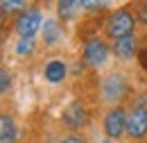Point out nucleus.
Returning a JSON list of instances; mask_svg holds the SVG:
<instances>
[{
	"mask_svg": "<svg viewBox=\"0 0 147 143\" xmlns=\"http://www.w3.org/2000/svg\"><path fill=\"white\" fill-rule=\"evenodd\" d=\"M61 39V27L57 25V20H45L43 23V41L48 46H57Z\"/></svg>",
	"mask_w": 147,
	"mask_h": 143,
	"instance_id": "9b49d317",
	"label": "nucleus"
},
{
	"mask_svg": "<svg viewBox=\"0 0 147 143\" xmlns=\"http://www.w3.org/2000/svg\"><path fill=\"white\" fill-rule=\"evenodd\" d=\"M102 143H111V141H102Z\"/></svg>",
	"mask_w": 147,
	"mask_h": 143,
	"instance_id": "aec40b11",
	"label": "nucleus"
},
{
	"mask_svg": "<svg viewBox=\"0 0 147 143\" xmlns=\"http://www.w3.org/2000/svg\"><path fill=\"white\" fill-rule=\"evenodd\" d=\"M25 7V2H20V0H2L0 2V12L2 14H11V12H18Z\"/></svg>",
	"mask_w": 147,
	"mask_h": 143,
	"instance_id": "ddd939ff",
	"label": "nucleus"
},
{
	"mask_svg": "<svg viewBox=\"0 0 147 143\" xmlns=\"http://www.w3.org/2000/svg\"><path fill=\"white\" fill-rule=\"evenodd\" d=\"M140 64L147 68V50H143V52H140Z\"/></svg>",
	"mask_w": 147,
	"mask_h": 143,
	"instance_id": "a211bd4d",
	"label": "nucleus"
},
{
	"mask_svg": "<svg viewBox=\"0 0 147 143\" xmlns=\"http://www.w3.org/2000/svg\"><path fill=\"white\" fill-rule=\"evenodd\" d=\"M138 18H140L143 23H147V2H143V7H140V12H138Z\"/></svg>",
	"mask_w": 147,
	"mask_h": 143,
	"instance_id": "dca6fc26",
	"label": "nucleus"
},
{
	"mask_svg": "<svg viewBox=\"0 0 147 143\" xmlns=\"http://www.w3.org/2000/svg\"><path fill=\"white\" fill-rule=\"evenodd\" d=\"M113 52L118 54L120 59H131L136 52V39L134 36H125V39H118L113 43Z\"/></svg>",
	"mask_w": 147,
	"mask_h": 143,
	"instance_id": "9d476101",
	"label": "nucleus"
},
{
	"mask_svg": "<svg viewBox=\"0 0 147 143\" xmlns=\"http://www.w3.org/2000/svg\"><path fill=\"white\" fill-rule=\"evenodd\" d=\"M104 132H107L109 139H120L127 132V114H125V109L115 107L107 114V118H104Z\"/></svg>",
	"mask_w": 147,
	"mask_h": 143,
	"instance_id": "20e7f679",
	"label": "nucleus"
},
{
	"mask_svg": "<svg viewBox=\"0 0 147 143\" xmlns=\"http://www.w3.org/2000/svg\"><path fill=\"white\" fill-rule=\"evenodd\" d=\"M32 50H34V39H20L16 43V54H20V57L30 54Z\"/></svg>",
	"mask_w": 147,
	"mask_h": 143,
	"instance_id": "4468645a",
	"label": "nucleus"
},
{
	"mask_svg": "<svg viewBox=\"0 0 147 143\" xmlns=\"http://www.w3.org/2000/svg\"><path fill=\"white\" fill-rule=\"evenodd\" d=\"M61 143H84V141H82L79 136H68V139H63Z\"/></svg>",
	"mask_w": 147,
	"mask_h": 143,
	"instance_id": "f3484780",
	"label": "nucleus"
},
{
	"mask_svg": "<svg viewBox=\"0 0 147 143\" xmlns=\"http://www.w3.org/2000/svg\"><path fill=\"white\" fill-rule=\"evenodd\" d=\"M2 25H5V14L0 12V30H2Z\"/></svg>",
	"mask_w": 147,
	"mask_h": 143,
	"instance_id": "6ab92c4d",
	"label": "nucleus"
},
{
	"mask_svg": "<svg viewBox=\"0 0 147 143\" xmlns=\"http://www.w3.org/2000/svg\"><path fill=\"white\" fill-rule=\"evenodd\" d=\"M41 27H43V16L38 9H25L16 20V32L20 34V39H34Z\"/></svg>",
	"mask_w": 147,
	"mask_h": 143,
	"instance_id": "f03ea898",
	"label": "nucleus"
},
{
	"mask_svg": "<svg viewBox=\"0 0 147 143\" xmlns=\"http://www.w3.org/2000/svg\"><path fill=\"white\" fill-rule=\"evenodd\" d=\"M63 123H66L68 127H73V129L82 127L84 123H86V109L82 107L79 102L68 105V107H66V111H63Z\"/></svg>",
	"mask_w": 147,
	"mask_h": 143,
	"instance_id": "0eeeda50",
	"label": "nucleus"
},
{
	"mask_svg": "<svg viewBox=\"0 0 147 143\" xmlns=\"http://www.w3.org/2000/svg\"><path fill=\"white\" fill-rule=\"evenodd\" d=\"M127 132L131 139H143L147 134V109L136 105L127 116Z\"/></svg>",
	"mask_w": 147,
	"mask_h": 143,
	"instance_id": "39448f33",
	"label": "nucleus"
},
{
	"mask_svg": "<svg viewBox=\"0 0 147 143\" xmlns=\"http://www.w3.org/2000/svg\"><path fill=\"white\" fill-rule=\"evenodd\" d=\"M125 93H127V80H125V75L111 73L109 77H104V82H102V98H104L107 102L122 100Z\"/></svg>",
	"mask_w": 147,
	"mask_h": 143,
	"instance_id": "7ed1b4c3",
	"label": "nucleus"
},
{
	"mask_svg": "<svg viewBox=\"0 0 147 143\" xmlns=\"http://www.w3.org/2000/svg\"><path fill=\"white\" fill-rule=\"evenodd\" d=\"M109 57V48L102 39H88L86 46H84V59L91 64V66H102Z\"/></svg>",
	"mask_w": 147,
	"mask_h": 143,
	"instance_id": "423d86ee",
	"label": "nucleus"
},
{
	"mask_svg": "<svg viewBox=\"0 0 147 143\" xmlns=\"http://www.w3.org/2000/svg\"><path fill=\"white\" fill-rule=\"evenodd\" d=\"M107 32H109V36H113L115 41H118V39H125V36H131V32H134V16L129 14L127 9L113 12L111 18H109V23H107Z\"/></svg>",
	"mask_w": 147,
	"mask_h": 143,
	"instance_id": "f257e3e1",
	"label": "nucleus"
},
{
	"mask_svg": "<svg viewBox=\"0 0 147 143\" xmlns=\"http://www.w3.org/2000/svg\"><path fill=\"white\" fill-rule=\"evenodd\" d=\"M43 75H45V80L50 84H59V82L66 80V64L61 59H50L45 64V68H43Z\"/></svg>",
	"mask_w": 147,
	"mask_h": 143,
	"instance_id": "1a4fd4ad",
	"label": "nucleus"
},
{
	"mask_svg": "<svg viewBox=\"0 0 147 143\" xmlns=\"http://www.w3.org/2000/svg\"><path fill=\"white\" fill-rule=\"evenodd\" d=\"M18 127L9 114H0V143H16Z\"/></svg>",
	"mask_w": 147,
	"mask_h": 143,
	"instance_id": "6e6552de",
	"label": "nucleus"
},
{
	"mask_svg": "<svg viewBox=\"0 0 147 143\" xmlns=\"http://www.w3.org/2000/svg\"><path fill=\"white\" fill-rule=\"evenodd\" d=\"M82 7V2H73V0H63V2H59V14L61 18H70Z\"/></svg>",
	"mask_w": 147,
	"mask_h": 143,
	"instance_id": "f8f14e48",
	"label": "nucleus"
},
{
	"mask_svg": "<svg viewBox=\"0 0 147 143\" xmlns=\"http://www.w3.org/2000/svg\"><path fill=\"white\" fill-rule=\"evenodd\" d=\"M9 86H11V73L0 68V93H5Z\"/></svg>",
	"mask_w": 147,
	"mask_h": 143,
	"instance_id": "2eb2a0df",
	"label": "nucleus"
}]
</instances>
